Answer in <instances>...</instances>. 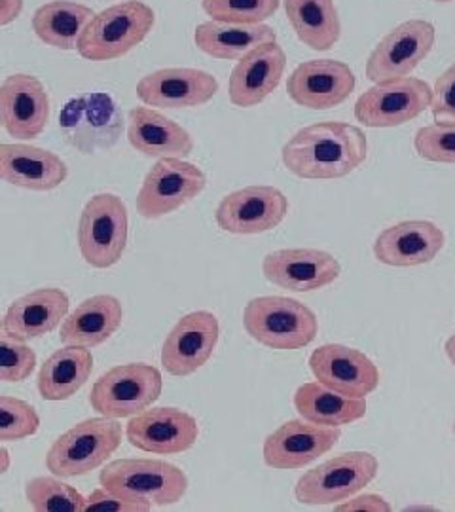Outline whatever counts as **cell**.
Wrapping results in <instances>:
<instances>
[{
	"label": "cell",
	"instance_id": "6da1fadb",
	"mask_svg": "<svg viewBox=\"0 0 455 512\" xmlns=\"http://www.w3.org/2000/svg\"><path fill=\"white\" fill-rule=\"evenodd\" d=\"M366 158V133L347 122H319L298 129L281 150L285 167L306 181L344 179Z\"/></svg>",
	"mask_w": 455,
	"mask_h": 512
},
{
	"label": "cell",
	"instance_id": "7a4b0ae2",
	"mask_svg": "<svg viewBox=\"0 0 455 512\" xmlns=\"http://www.w3.org/2000/svg\"><path fill=\"white\" fill-rule=\"evenodd\" d=\"M247 334L266 348L296 351L319 334V319L306 304L289 296H258L243 310Z\"/></svg>",
	"mask_w": 455,
	"mask_h": 512
},
{
	"label": "cell",
	"instance_id": "3957f363",
	"mask_svg": "<svg viewBox=\"0 0 455 512\" xmlns=\"http://www.w3.org/2000/svg\"><path fill=\"white\" fill-rule=\"evenodd\" d=\"M122 425L112 418H90L55 439L46 454V469L59 478L90 475L107 463L122 444Z\"/></svg>",
	"mask_w": 455,
	"mask_h": 512
},
{
	"label": "cell",
	"instance_id": "277c9868",
	"mask_svg": "<svg viewBox=\"0 0 455 512\" xmlns=\"http://www.w3.org/2000/svg\"><path fill=\"white\" fill-rule=\"evenodd\" d=\"M156 23L154 10L141 0H126L95 14L78 42L88 61H114L145 40Z\"/></svg>",
	"mask_w": 455,
	"mask_h": 512
},
{
	"label": "cell",
	"instance_id": "5b68a950",
	"mask_svg": "<svg viewBox=\"0 0 455 512\" xmlns=\"http://www.w3.org/2000/svg\"><path fill=\"white\" fill-rule=\"evenodd\" d=\"M99 482L114 494L148 505H175L188 492V476L181 467L162 459H116Z\"/></svg>",
	"mask_w": 455,
	"mask_h": 512
},
{
	"label": "cell",
	"instance_id": "8992f818",
	"mask_svg": "<svg viewBox=\"0 0 455 512\" xmlns=\"http://www.w3.org/2000/svg\"><path fill=\"white\" fill-rule=\"evenodd\" d=\"M76 238L86 264L97 270L112 268L128 247V205L110 192L93 196L82 209Z\"/></svg>",
	"mask_w": 455,
	"mask_h": 512
},
{
	"label": "cell",
	"instance_id": "52a82bcc",
	"mask_svg": "<svg viewBox=\"0 0 455 512\" xmlns=\"http://www.w3.org/2000/svg\"><path fill=\"white\" fill-rule=\"evenodd\" d=\"M164 389L162 372L146 363L109 368L91 385V408L105 418H133L156 403Z\"/></svg>",
	"mask_w": 455,
	"mask_h": 512
},
{
	"label": "cell",
	"instance_id": "ba28073f",
	"mask_svg": "<svg viewBox=\"0 0 455 512\" xmlns=\"http://www.w3.org/2000/svg\"><path fill=\"white\" fill-rule=\"evenodd\" d=\"M59 131L69 147L90 156L118 145L124 116L109 93H82L69 99L59 112Z\"/></svg>",
	"mask_w": 455,
	"mask_h": 512
},
{
	"label": "cell",
	"instance_id": "9c48e42d",
	"mask_svg": "<svg viewBox=\"0 0 455 512\" xmlns=\"http://www.w3.org/2000/svg\"><path fill=\"white\" fill-rule=\"evenodd\" d=\"M378 471L380 461L370 452H344L300 476L294 497L302 505H338L363 492Z\"/></svg>",
	"mask_w": 455,
	"mask_h": 512
},
{
	"label": "cell",
	"instance_id": "30bf717a",
	"mask_svg": "<svg viewBox=\"0 0 455 512\" xmlns=\"http://www.w3.org/2000/svg\"><path fill=\"white\" fill-rule=\"evenodd\" d=\"M433 103V88L414 76L383 80L361 93L355 118L364 128H399L416 120Z\"/></svg>",
	"mask_w": 455,
	"mask_h": 512
},
{
	"label": "cell",
	"instance_id": "8fae6325",
	"mask_svg": "<svg viewBox=\"0 0 455 512\" xmlns=\"http://www.w3.org/2000/svg\"><path fill=\"white\" fill-rule=\"evenodd\" d=\"M207 186L201 167L182 158H162L146 173L137 194V213L143 219L167 217L196 200Z\"/></svg>",
	"mask_w": 455,
	"mask_h": 512
},
{
	"label": "cell",
	"instance_id": "7c38bea8",
	"mask_svg": "<svg viewBox=\"0 0 455 512\" xmlns=\"http://www.w3.org/2000/svg\"><path fill=\"white\" fill-rule=\"evenodd\" d=\"M437 29L427 19H408L389 31L366 61V78L374 84L410 76L433 52Z\"/></svg>",
	"mask_w": 455,
	"mask_h": 512
},
{
	"label": "cell",
	"instance_id": "4fadbf2b",
	"mask_svg": "<svg viewBox=\"0 0 455 512\" xmlns=\"http://www.w3.org/2000/svg\"><path fill=\"white\" fill-rule=\"evenodd\" d=\"M289 215V198L275 186H245L222 198L215 220L220 230L236 236L272 232Z\"/></svg>",
	"mask_w": 455,
	"mask_h": 512
},
{
	"label": "cell",
	"instance_id": "5bb4252c",
	"mask_svg": "<svg viewBox=\"0 0 455 512\" xmlns=\"http://www.w3.org/2000/svg\"><path fill=\"white\" fill-rule=\"evenodd\" d=\"M342 439L340 427L313 421L289 420L270 433L264 446V463L277 471H296L328 454Z\"/></svg>",
	"mask_w": 455,
	"mask_h": 512
},
{
	"label": "cell",
	"instance_id": "9a60e30c",
	"mask_svg": "<svg viewBox=\"0 0 455 512\" xmlns=\"http://www.w3.org/2000/svg\"><path fill=\"white\" fill-rule=\"evenodd\" d=\"M200 437L198 420L173 406H158L133 416L126 425L129 444L146 454L175 456L190 450Z\"/></svg>",
	"mask_w": 455,
	"mask_h": 512
},
{
	"label": "cell",
	"instance_id": "2e32d148",
	"mask_svg": "<svg viewBox=\"0 0 455 512\" xmlns=\"http://www.w3.org/2000/svg\"><path fill=\"white\" fill-rule=\"evenodd\" d=\"M219 338V319L213 311L186 313L165 338L162 365L167 374L184 378L198 372L213 357Z\"/></svg>",
	"mask_w": 455,
	"mask_h": 512
},
{
	"label": "cell",
	"instance_id": "e0dca14e",
	"mask_svg": "<svg viewBox=\"0 0 455 512\" xmlns=\"http://www.w3.org/2000/svg\"><path fill=\"white\" fill-rule=\"evenodd\" d=\"M355 88V73L338 59L304 61L287 80V93L292 101L310 110L336 109L346 103Z\"/></svg>",
	"mask_w": 455,
	"mask_h": 512
},
{
	"label": "cell",
	"instance_id": "ac0fdd59",
	"mask_svg": "<svg viewBox=\"0 0 455 512\" xmlns=\"http://www.w3.org/2000/svg\"><path fill=\"white\" fill-rule=\"evenodd\" d=\"M262 274L279 289L313 293L332 285L342 274V264L321 249H279L264 256Z\"/></svg>",
	"mask_w": 455,
	"mask_h": 512
},
{
	"label": "cell",
	"instance_id": "d6986e66",
	"mask_svg": "<svg viewBox=\"0 0 455 512\" xmlns=\"http://www.w3.org/2000/svg\"><path fill=\"white\" fill-rule=\"evenodd\" d=\"M219 80L207 71L171 67L146 74L137 82V97L156 109H196L219 93Z\"/></svg>",
	"mask_w": 455,
	"mask_h": 512
},
{
	"label": "cell",
	"instance_id": "ffe728a7",
	"mask_svg": "<svg viewBox=\"0 0 455 512\" xmlns=\"http://www.w3.org/2000/svg\"><path fill=\"white\" fill-rule=\"evenodd\" d=\"M0 120L10 137L33 141L50 122V95L33 74L8 76L0 86Z\"/></svg>",
	"mask_w": 455,
	"mask_h": 512
},
{
	"label": "cell",
	"instance_id": "44dd1931",
	"mask_svg": "<svg viewBox=\"0 0 455 512\" xmlns=\"http://www.w3.org/2000/svg\"><path fill=\"white\" fill-rule=\"evenodd\" d=\"M311 374L351 399H366L380 385V368L363 351L342 344H325L310 357Z\"/></svg>",
	"mask_w": 455,
	"mask_h": 512
},
{
	"label": "cell",
	"instance_id": "7402d4cb",
	"mask_svg": "<svg viewBox=\"0 0 455 512\" xmlns=\"http://www.w3.org/2000/svg\"><path fill=\"white\" fill-rule=\"evenodd\" d=\"M287 69V54L281 44L266 42L237 61L228 80L230 103L239 109L258 107L272 95Z\"/></svg>",
	"mask_w": 455,
	"mask_h": 512
},
{
	"label": "cell",
	"instance_id": "603a6c76",
	"mask_svg": "<svg viewBox=\"0 0 455 512\" xmlns=\"http://www.w3.org/2000/svg\"><path fill=\"white\" fill-rule=\"evenodd\" d=\"M446 236L431 220H402L385 228L374 241L378 262L393 268L429 264L444 249Z\"/></svg>",
	"mask_w": 455,
	"mask_h": 512
},
{
	"label": "cell",
	"instance_id": "cb8c5ba5",
	"mask_svg": "<svg viewBox=\"0 0 455 512\" xmlns=\"http://www.w3.org/2000/svg\"><path fill=\"white\" fill-rule=\"evenodd\" d=\"M0 177L4 183L25 190L50 192L67 181L69 167L52 150L23 143H2Z\"/></svg>",
	"mask_w": 455,
	"mask_h": 512
},
{
	"label": "cell",
	"instance_id": "d4e9b609",
	"mask_svg": "<svg viewBox=\"0 0 455 512\" xmlns=\"http://www.w3.org/2000/svg\"><path fill=\"white\" fill-rule=\"evenodd\" d=\"M71 300L63 289L46 287L25 294L10 304L2 319V332L29 342L57 329L69 315Z\"/></svg>",
	"mask_w": 455,
	"mask_h": 512
},
{
	"label": "cell",
	"instance_id": "484cf974",
	"mask_svg": "<svg viewBox=\"0 0 455 512\" xmlns=\"http://www.w3.org/2000/svg\"><path fill=\"white\" fill-rule=\"evenodd\" d=\"M128 141L146 158L186 160L194 152V139L181 124L148 107L129 110Z\"/></svg>",
	"mask_w": 455,
	"mask_h": 512
},
{
	"label": "cell",
	"instance_id": "4316f807",
	"mask_svg": "<svg viewBox=\"0 0 455 512\" xmlns=\"http://www.w3.org/2000/svg\"><path fill=\"white\" fill-rule=\"evenodd\" d=\"M122 302L112 294H95L71 311L61 323L59 340L65 346L95 348L122 327Z\"/></svg>",
	"mask_w": 455,
	"mask_h": 512
},
{
	"label": "cell",
	"instance_id": "83f0119b",
	"mask_svg": "<svg viewBox=\"0 0 455 512\" xmlns=\"http://www.w3.org/2000/svg\"><path fill=\"white\" fill-rule=\"evenodd\" d=\"M93 355L90 348L65 346L52 353L38 370L37 387L44 401H67L90 380Z\"/></svg>",
	"mask_w": 455,
	"mask_h": 512
},
{
	"label": "cell",
	"instance_id": "f1b7e54d",
	"mask_svg": "<svg viewBox=\"0 0 455 512\" xmlns=\"http://www.w3.org/2000/svg\"><path fill=\"white\" fill-rule=\"evenodd\" d=\"M275 40L277 31L266 23L239 25L211 19L200 23L194 33L198 50L222 61H239L243 55L255 50L256 46Z\"/></svg>",
	"mask_w": 455,
	"mask_h": 512
},
{
	"label": "cell",
	"instance_id": "f546056e",
	"mask_svg": "<svg viewBox=\"0 0 455 512\" xmlns=\"http://www.w3.org/2000/svg\"><path fill=\"white\" fill-rule=\"evenodd\" d=\"M93 18L95 12L86 4L52 0L33 14V31L46 46L71 52L78 50V42Z\"/></svg>",
	"mask_w": 455,
	"mask_h": 512
},
{
	"label": "cell",
	"instance_id": "4dcf8cb0",
	"mask_svg": "<svg viewBox=\"0 0 455 512\" xmlns=\"http://www.w3.org/2000/svg\"><path fill=\"white\" fill-rule=\"evenodd\" d=\"M285 12L298 40L313 52H328L342 37L334 0H285Z\"/></svg>",
	"mask_w": 455,
	"mask_h": 512
},
{
	"label": "cell",
	"instance_id": "1f68e13d",
	"mask_svg": "<svg viewBox=\"0 0 455 512\" xmlns=\"http://www.w3.org/2000/svg\"><path fill=\"white\" fill-rule=\"evenodd\" d=\"M292 403L300 418L330 427H342L363 420L368 408L366 399H351L334 389H328L321 382L300 385Z\"/></svg>",
	"mask_w": 455,
	"mask_h": 512
},
{
	"label": "cell",
	"instance_id": "d6a6232c",
	"mask_svg": "<svg viewBox=\"0 0 455 512\" xmlns=\"http://www.w3.org/2000/svg\"><path fill=\"white\" fill-rule=\"evenodd\" d=\"M25 497L37 512H86V497L55 475L31 478Z\"/></svg>",
	"mask_w": 455,
	"mask_h": 512
},
{
	"label": "cell",
	"instance_id": "836d02e7",
	"mask_svg": "<svg viewBox=\"0 0 455 512\" xmlns=\"http://www.w3.org/2000/svg\"><path fill=\"white\" fill-rule=\"evenodd\" d=\"M281 0H201L203 12L222 23L256 25L273 18Z\"/></svg>",
	"mask_w": 455,
	"mask_h": 512
},
{
	"label": "cell",
	"instance_id": "e575fe53",
	"mask_svg": "<svg viewBox=\"0 0 455 512\" xmlns=\"http://www.w3.org/2000/svg\"><path fill=\"white\" fill-rule=\"evenodd\" d=\"M40 429V416L33 404L25 403L16 397H0V440L18 442L37 435Z\"/></svg>",
	"mask_w": 455,
	"mask_h": 512
},
{
	"label": "cell",
	"instance_id": "d590c367",
	"mask_svg": "<svg viewBox=\"0 0 455 512\" xmlns=\"http://www.w3.org/2000/svg\"><path fill=\"white\" fill-rule=\"evenodd\" d=\"M414 148L427 162L455 165V122H435L419 128Z\"/></svg>",
	"mask_w": 455,
	"mask_h": 512
},
{
	"label": "cell",
	"instance_id": "8d00e7d4",
	"mask_svg": "<svg viewBox=\"0 0 455 512\" xmlns=\"http://www.w3.org/2000/svg\"><path fill=\"white\" fill-rule=\"evenodd\" d=\"M37 368V353L6 332L0 336V378L4 384L25 382Z\"/></svg>",
	"mask_w": 455,
	"mask_h": 512
},
{
	"label": "cell",
	"instance_id": "74e56055",
	"mask_svg": "<svg viewBox=\"0 0 455 512\" xmlns=\"http://www.w3.org/2000/svg\"><path fill=\"white\" fill-rule=\"evenodd\" d=\"M431 114L435 122H455V63L435 82Z\"/></svg>",
	"mask_w": 455,
	"mask_h": 512
},
{
	"label": "cell",
	"instance_id": "f35d334b",
	"mask_svg": "<svg viewBox=\"0 0 455 512\" xmlns=\"http://www.w3.org/2000/svg\"><path fill=\"white\" fill-rule=\"evenodd\" d=\"M152 505L133 501L124 495L114 494L107 488H97L86 497V512H148Z\"/></svg>",
	"mask_w": 455,
	"mask_h": 512
},
{
	"label": "cell",
	"instance_id": "ab89813d",
	"mask_svg": "<svg viewBox=\"0 0 455 512\" xmlns=\"http://www.w3.org/2000/svg\"><path fill=\"white\" fill-rule=\"evenodd\" d=\"M334 511L338 512H389L391 511V505L389 501L382 497V495L376 494H363L353 495L349 497L344 503H338L334 507Z\"/></svg>",
	"mask_w": 455,
	"mask_h": 512
},
{
	"label": "cell",
	"instance_id": "60d3db41",
	"mask_svg": "<svg viewBox=\"0 0 455 512\" xmlns=\"http://www.w3.org/2000/svg\"><path fill=\"white\" fill-rule=\"evenodd\" d=\"M23 0H0V25L6 27L21 16Z\"/></svg>",
	"mask_w": 455,
	"mask_h": 512
},
{
	"label": "cell",
	"instance_id": "b9f144b4",
	"mask_svg": "<svg viewBox=\"0 0 455 512\" xmlns=\"http://www.w3.org/2000/svg\"><path fill=\"white\" fill-rule=\"evenodd\" d=\"M444 351H446V357L450 359V363L455 366V334H452V336L446 340Z\"/></svg>",
	"mask_w": 455,
	"mask_h": 512
},
{
	"label": "cell",
	"instance_id": "7bdbcfd3",
	"mask_svg": "<svg viewBox=\"0 0 455 512\" xmlns=\"http://www.w3.org/2000/svg\"><path fill=\"white\" fill-rule=\"evenodd\" d=\"M0 459H2V467H0V473L6 475L8 469H10V454H8V448L2 444L0 448Z\"/></svg>",
	"mask_w": 455,
	"mask_h": 512
},
{
	"label": "cell",
	"instance_id": "ee69618b",
	"mask_svg": "<svg viewBox=\"0 0 455 512\" xmlns=\"http://www.w3.org/2000/svg\"><path fill=\"white\" fill-rule=\"evenodd\" d=\"M433 2H455V0H433Z\"/></svg>",
	"mask_w": 455,
	"mask_h": 512
},
{
	"label": "cell",
	"instance_id": "f6af8a7d",
	"mask_svg": "<svg viewBox=\"0 0 455 512\" xmlns=\"http://www.w3.org/2000/svg\"><path fill=\"white\" fill-rule=\"evenodd\" d=\"M454 435H455V421H454Z\"/></svg>",
	"mask_w": 455,
	"mask_h": 512
}]
</instances>
